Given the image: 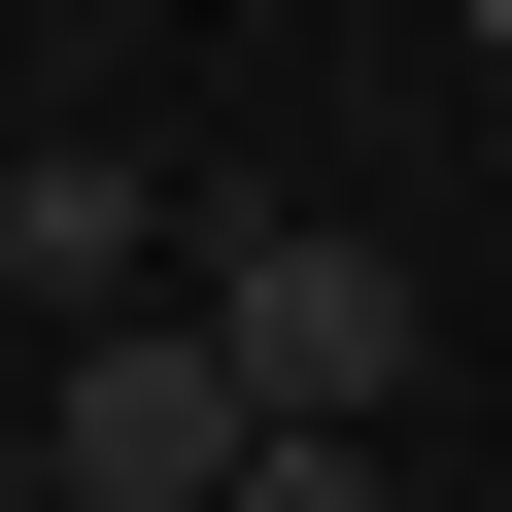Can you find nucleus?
I'll list each match as a JSON object with an SVG mask.
<instances>
[{
    "label": "nucleus",
    "instance_id": "3",
    "mask_svg": "<svg viewBox=\"0 0 512 512\" xmlns=\"http://www.w3.org/2000/svg\"><path fill=\"white\" fill-rule=\"evenodd\" d=\"M0 274H35V308H171V205L137 171H0Z\"/></svg>",
    "mask_w": 512,
    "mask_h": 512
},
{
    "label": "nucleus",
    "instance_id": "1",
    "mask_svg": "<svg viewBox=\"0 0 512 512\" xmlns=\"http://www.w3.org/2000/svg\"><path fill=\"white\" fill-rule=\"evenodd\" d=\"M205 376L274 410V444H342V410L410 376V239H342V205H239V239H205Z\"/></svg>",
    "mask_w": 512,
    "mask_h": 512
},
{
    "label": "nucleus",
    "instance_id": "2",
    "mask_svg": "<svg viewBox=\"0 0 512 512\" xmlns=\"http://www.w3.org/2000/svg\"><path fill=\"white\" fill-rule=\"evenodd\" d=\"M239 444H274V410L205 376V308H103V376L35 410V478H69V512H239Z\"/></svg>",
    "mask_w": 512,
    "mask_h": 512
},
{
    "label": "nucleus",
    "instance_id": "6",
    "mask_svg": "<svg viewBox=\"0 0 512 512\" xmlns=\"http://www.w3.org/2000/svg\"><path fill=\"white\" fill-rule=\"evenodd\" d=\"M444 35H512V0H444Z\"/></svg>",
    "mask_w": 512,
    "mask_h": 512
},
{
    "label": "nucleus",
    "instance_id": "5",
    "mask_svg": "<svg viewBox=\"0 0 512 512\" xmlns=\"http://www.w3.org/2000/svg\"><path fill=\"white\" fill-rule=\"evenodd\" d=\"M0 512H69V478H35V444H0Z\"/></svg>",
    "mask_w": 512,
    "mask_h": 512
},
{
    "label": "nucleus",
    "instance_id": "4",
    "mask_svg": "<svg viewBox=\"0 0 512 512\" xmlns=\"http://www.w3.org/2000/svg\"><path fill=\"white\" fill-rule=\"evenodd\" d=\"M239 512H376V444H239Z\"/></svg>",
    "mask_w": 512,
    "mask_h": 512
}]
</instances>
